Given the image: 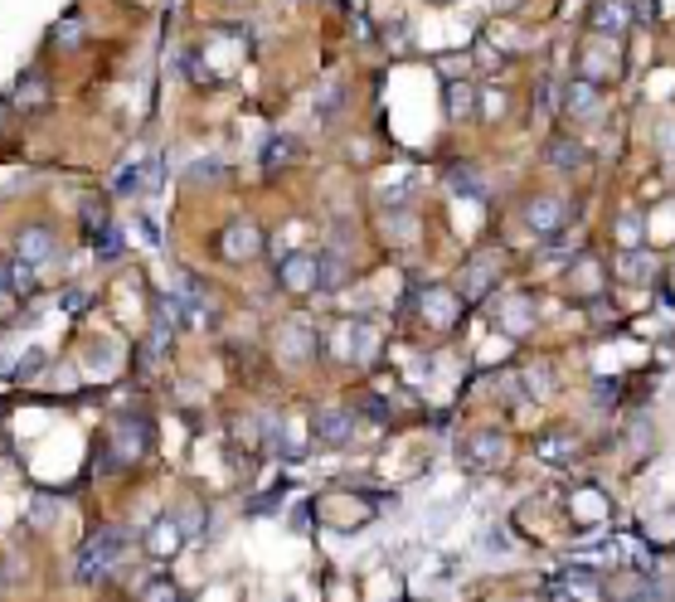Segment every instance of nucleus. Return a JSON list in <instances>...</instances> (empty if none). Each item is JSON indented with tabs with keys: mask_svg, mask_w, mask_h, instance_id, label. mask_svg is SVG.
<instances>
[{
	"mask_svg": "<svg viewBox=\"0 0 675 602\" xmlns=\"http://www.w3.org/2000/svg\"><path fill=\"white\" fill-rule=\"evenodd\" d=\"M126 554V529H97V535L78 549V583H103Z\"/></svg>",
	"mask_w": 675,
	"mask_h": 602,
	"instance_id": "f257e3e1",
	"label": "nucleus"
},
{
	"mask_svg": "<svg viewBox=\"0 0 675 602\" xmlns=\"http://www.w3.org/2000/svg\"><path fill=\"white\" fill-rule=\"evenodd\" d=\"M418 316H423L432 331H452L457 316H462V297H457V291H447V287L418 291Z\"/></svg>",
	"mask_w": 675,
	"mask_h": 602,
	"instance_id": "f03ea898",
	"label": "nucleus"
},
{
	"mask_svg": "<svg viewBox=\"0 0 675 602\" xmlns=\"http://www.w3.org/2000/svg\"><path fill=\"white\" fill-rule=\"evenodd\" d=\"M569 214H573V204L564 200V194H540V200H530L525 223L534 233H559L569 223Z\"/></svg>",
	"mask_w": 675,
	"mask_h": 602,
	"instance_id": "7ed1b4c3",
	"label": "nucleus"
},
{
	"mask_svg": "<svg viewBox=\"0 0 675 602\" xmlns=\"http://www.w3.org/2000/svg\"><path fill=\"white\" fill-rule=\"evenodd\" d=\"M219 253L229 258V262H248V258H258L263 253V229L258 223H229L219 238Z\"/></svg>",
	"mask_w": 675,
	"mask_h": 602,
	"instance_id": "20e7f679",
	"label": "nucleus"
},
{
	"mask_svg": "<svg viewBox=\"0 0 675 602\" xmlns=\"http://www.w3.org/2000/svg\"><path fill=\"white\" fill-rule=\"evenodd\" d=\"M146 442H151V428H146V418H132V413H122L117 423H112V447H117V457L122 461H136L146 452Z\"/></svg>",
	"mask_w": 675,
	"mask_h": 602,
	"instance_id": "39448f33",
	"label": "nucleus"
},
{
	"mask_svg": "<svg viewBox=\"0 0 675 602\" xmlns=\"http://www.w3.org/2000/svg\"><path fill=\"white\" fill-rule=\"evenodd\" d=\"M277 282H283L287 291H297V297L316 291V253H287L283 262H277Z\"/></svg>",
	"mask_w": 675,
	"mask_h": 602,
	"instance_id": "423d86ee",
	"label": "nucleus"
},
{
	"mask_svg": "<svg viewBox=\"0 0 675 602\" xmlns=\"http://www.w3.org/2000/svg\"><path fill=\"white\" fill-rule=\"evenodd\" d=\"M297 161H302V142H297V136H287V132L267 136L263 151H258L263 175H277V171H287V165H297Z\"/></svg>",
	"mask_w": 675,
	"mask_h": 602,
	"instance_id": "0eeeda50",
	"label": "nucleus"
},
{
	"mask_svg": "<svg viewBox=\"0 0 675 602\" xmlns=\"http://www.w3.org/2000/svg\"><path fill=\"white\" fill-rule=\"evenodd\" d=\"M602 39H608V35H602ZM617 74H622V49H617V39H608V44H598V49L583 54V78H593L598 88L608 78H617Z\"/></svg>",
	"mask_w": 675,
	"mask_h": 602,
	"instance_id": "6e6552de",
	"label": "nucleus"
},
{
	"mask_svg": "<svg viewBox=\"0 0 675 602\" xmlns=\"http://www.w3.org/2000/svg\"><path fill=\"white\" fill-rule=\"evenodd\" d=\"M316 438L326 447L350 442V438H355V413H350V409H321L316 413Z\"/></svg>",
	"mask_w": 675,
	"mask_h": 602,
	"instance_id": "1a4fd4ad",
	"label": "nucleus"
},
{
	"mask_svg": "<svg viewBox=\"0 0 675 602\" xmlns=\"http://www.w3.org/2000/svg\"><path fill=\"white\" fill-rule=\"evenodd\" d=\"M462 457H467V467L491 471V467H501V461H505V438H501V432H476Z\"/></svg>",
	"mask_w": 675,
	"mask_h": 602,
	"instance_id": "9d476101",
	"label": "nucleus"
},
{
	"mask_svg": "<svg viewBox=\"0 0 675 602\" xmlns=\"http://www.w3.org/2000/svg\"><path fill=\"white\" fill-rule=\"evenodd\" d=\"M54 253V229H45V223H30V229H20L15 238V258H25L30 268H39Z\"/></svg>",
	"mask_w": 675,
	"mask_h": 602,
	"instance_id": "9b49d317",
	"label": "nucleus"
},
{
	"mask_svg": "<svg viewBox=\"0 0 675 602\" xmlns=\"http://www.w3.org/2000/svg\"><path fill=\"white\" fill-rule=\"evenodd\" d=\"M486 291H496V268H491L486 258H476V262H467V272H462L457 297H462V301H481Z\"/></svg>",
	"mask_w": 675,
	"mask_h": 602,
	"instance_id": "f8f14e48",
	"label": "nucleus"
},
{
	"mask_svg": "<svg viewBox=\"0 0 675 602\" xmlns=\"http://www.w3.org/2000/svg\"><path fill=\"white\" fill-rule=\"evenodd\" d=\"M316 355V331L306 326V321H292L283 326V360L287 365H297V360H312Z\"/></svg>",
	"mask_w": 675,
	"mask_h": 602,
	"instance_id": "ddd939ff",
	"label": "nucleus"
},
{
	"mask_svg": "<svg viewBox=\"0 0 675 602\" xmlns=\"http://www.w3.org/2000/svg\"><path fill=\"white\" fill-rule=\"evenodd\" d=\"M627 25H631V5H627V0H598V5H593V30L598 35L617 39Z\"/></svg>",
	"mask_w": 675,
	"mask_h": 602,
	"instance_id": "4468645a",
	"label": "nucleus"
},
{
	"mask_svg": "<svg viewBox=\"0 0 675 602\" xmlns=\"http://www.w3.org/2000/svg\"><path fill=\"white\" fill-rule=\"evenodd\" d=\"M350 277V262L341 253H316V291H341Z\"/></svg>",
	"mask_w": 675,
	"mask_h": 602,
	"instance_id": "2eb2a0df",
	"label": "nucleus"
},
{
	"mask_svg": "<svg viewBox=\"0 0 675 602\" xmlns=\"http://www.w3.org/2000/svg\"><path fill=\"white\" fill-rule=\"evenodd\" d=\"M569 112H579V117H588V112H598V83L593 78H573L569 83Z\"/></svg>",
	"mask_w": 675,
	"mask_h": 602,
	"instance_id": "dca6fc26",
	"label": "nucleus"
},
{
	"mask_svg": "<svg viewBox=\"0 0 675 602\" xmlns=\"http://www.w3.org/2000/svg\"><path fill=\"white\" fill-rule=\"evenodd\" d=\"M501 316H505V331H511V335H525L534 326V306L525 297H511V301L501 306Z\"/></svg>",
	"mask_w": 675,
	"mask_h": 602,
	"instance_id": "f3484780",
	"label": "nucleus"
},
{
	"mask_svg": "<svg viewBox=\"0 0 675 602\" xmlns=\"http://www.w3.org/2000/svg\"><path fill=\"white\" fill-rule=\"evenodd\" d=\"M45 103H49V83L39 74H25L15 88V107H45Z\"/></svg>",
	"mask_w": 675,
	"mask_h": 602,
	"instance_id": "a211bd4d",
	"label": "nucleus"
},
{
	"mask_svg": "<svg viewBox=\"0 0 675 602\" xmlns=\"http://www.w3.org/2000/svg\"><path fill=\"white\" fill-rule=\"evenodd\" d=\"M5 282H10V297H25V291H35V268L25 258H10L5 262Z\"/></svg>",
	"mask_w": 675,
	"mask_h": 602,
	"instance_id": "6ab92c4d",
	"label": "nucleus"
},
{
	"mask_svg": "<svg viewBox=\"0 0 675 602\" xmlns=\"http://www.w3.org/2000/svg\"><path fill=\"white\" fill-rule=\"evenodd\" d=\"M175 544H185V535H180V525H175V520H161L156 529H151L146 549H151V554H171Z\"/></svg>",
	"mask_w": 675,
	"mask_h": 602,
	"instance_id": "aec40b11",
	"label": "nucleus"
},
{
	"mask_svg": "<svg viewBox=\"0 0 675 602\" xmlns=\"http://www.w3.org/2000/svg\"><path fill=\"white\" fill-rule=\"evenodd\" d=\"M447 185H452L457 194H472V200H481V194H486V185L476 180L472 165H452V171H447Z\"/></svg>",
	"mask_w": 675,
	"mask_h": 602,
	"instance_id": "412c9836",
	"label": "nucleus"
},
{
	"mask_svg": "<svg viewBox=\"0 0 675 602\" xmlns=\"http://www.w3.org/2000/svg\"><path fill=\"white\" fill-rule=\"evenodd\" d=\"M409 194H413V175H403V171H399V180H393V185H384V190H379V204L399 209L403 200H409Z\"/></svg>",
	"mask_w": 675,
	"mask_h": 602,
	"instance_id": "4be33fe9",
	"label": "nucleus"
},
{
	"mask_svg": "<svg viewBox=\"0 0 675 602\" xmlns=\"http://www.w3.org/2000/svg\"><path fill=\"white\" fill-rule=\"evenodd\" d=\"M472 83H447V112H457V117H467L472 112Z\"/></svg>",
	"mask_w": 675,
	"mask_h": 602,
	"instance_id": "5701e85b",
	"label": "nucleus"
},
{
	"mask_svg": "<svg viewBox=\"0 0 675 602\" xmlns=\"http://www.w3.org/2000/svg\"><path fill=\"white\" fill-rule=\"evenodd\" d=\"M550 161L564 165V171H573V165H583V146L579 142H554L550 146Z\"/></svg>",
	"mask_w": 675,
	"mask_h": 602,
	"instance_id": "b1692460",
	"label": "nucleus"
},
{
	"mask_svg": "<svg viewBox=\"0 0 675 602\" xmlns=\"http://www.w3.org/2000/svg\"><path fill=\"white\" fill-rule=\"evenodd\" d=\"M78 39H83V20L78 15H64L59 30H54V44H78Z\"/></svg>",
	"mask_w": 675,
	"mask_h": 602,
	"instance_id": "393cba45",
	"label": "nucleus"
},
{
	"mask_svg": "<svg viewBox=\"0 0 675 602\" xmlns=\"http://www.w3.org/2000/svg\"><path fill=\"white\" fill-rule=\"evenodd\" d=\"M544 457H550V461H569L573 457V442L554 432V438H544Z\"/></svg>",
	"mask_w": 675,
	"mask_h": 602,
	"instance_id": "a878e982",
	"label": "nucleus"
},
{
	"mask_svg": "<svg viewBox=\"0 0 675 602\" xmlns=\"http://www.w3.org/2000/svg\"><path fill=\"white\" fill-rule=\"evenodd\" d=\"M646 272H651V258H646V253H627L622 258V277H646Z\"/></svg>",
	"mask_w": 675,
	"mask_h": 602,
	"instance_id": "bb28decb",
	"label": "nucleus"
},
{
	"mask_svg": "<svg viewBox=\"0 0 675 602\" xmlns=\"http://www.w3.org/2000/svg\"><path fill=\"white\" fill-rule=\"evenodd\" d=\"M54 510H59V506H54L49 496H35V500H30V520H39V525L54 520Z\"/></svg>",
	"mask_w": 675,
	"mask_h": 602,
	"instance_id": "cd10ccee",
	"label": "nucleus"
},
{
	"mask_svg": "<svg viewBox=\"0 0 675 602\" xmlns=\"http://www.w3.org/2000/svg\"><path fill=\"white\" fill-rule=\"evenodd\" d=\"M39 365H45V355H39V350H30V355H20V380H35V374H39Z\"/></svg>",
	"mask_w": 675,
	"mask_h": 602,
	"instance_id": "c85d7f7f",
	"label": "nucleus"
},
{
	"mask_svg": "<svg viewBox=\"0 0 675 602\" xmlns=\"http://www.w3.org/2000/svg\"><path fill=\"white\" fill-rule=\"evenodd\" d=\"M142 597H175V583H165V578H151V583H142Z\"/></svg>",
	"mask_w": 675,
	"mask_h": 602,
	"instance_id": "c756f323",
	"label": "nucleus"
},
{
	"mask_svg": "<svg viewBox=\"0 0 675 602\" xmlns=\"http://www.w3.org/2000/svg\"><path fill=\"white\" fill-rule=\"evenodd\" d=\"M59 306H64V311H83V306H88V291H83V287L64 291V297H59Z\"/></svg>",
	"mask_w": 675,
	"mask_h": 602,
	"instance_id": "7c9ffc66",
	"label": "nucleus"
},
{
	"mask_svg": "<svg viewBox=\"0 0 675 602\" xmlns=\"http://www.w3.org/2000/svg\"><path fill=\"white\" fill-rule=\"evenodd\" d=\"M631 20H637V25H656V0H637V10H631Z\"/></svg>",
	"mask_w": 675,
	"mask_h": 602,
	"instance_id": "2f4dec72",
	"label": "nucleus"
},
{
	"mask_svg": "<svg viewBox=\"0 0 675 602\" xmlns=\"http://www.w3.org/2000/svg\"><path fill=\"white\" fill-rule=\"evenodd\" d=\"M219 171H223V161H200V165H190V175H194V180H214Z\"/></svg>",
	"mask_w": 675,
	"mask_h": 602,
	"instance_id": "473e14b6",
	"label": "nucleus"
},
{
	"mask_svg": "<svg viewBox=\"0 0 675 602\" xmlns=\"http://www.w3.org/2000/svg\"><path fill=\"white\" fill-rule=\"evenodd\" d=\"M481 544H486V549H511V539H505L501 529H486V535H481Z\"/></svg>",
	"mask_w": 675,
	"mask_h": 602,
	"instance_id": "72a5a7b5",
	"label": "nucleus"
},
{
	"mask_svg": "<svg viewBox=\"0 0 675 602\" xmlns=\"http://www.w3.org/2000/svg\"><path fill=\"white\" fill-rule=\"evenodd\" d=\"M370 418H379V423H384V418H389V403H384V399H370Z\"/></svg>",
	"mask_w": 675,
	"mask_h": 602,
	"instance_id": "f704fd0d",
	"label": "nucleus"
},
{
	"mask_svg": "<svg viewBox=\"0 0 675 602\" xmlns=\"http://www.w3.org/2000/svg\"><path fill=\"white\" fill-rule=\"evenodd\" d=\"M491 5H496V10H515L520 0H491Z\"/></svg>",
	"mask_w": 675,
	"mask_h": 602,
	"instance_id": "c9c22d12",
	"label": "nucleus"
},
{
	"mask_svg": "<svg viewBox=\"0 0 675 602\" xmlns=\"http://www.w3.org/2000/svg\"><path fill=\"white\" fill-rule=\"evenodd\" d=\"M0 587H5V578H0Z\"/></svg>",
	"mask_w": 675,
	"mask_h": 602,
	"instance_id": "e433bc0d",
	"label": "nucleus"
}]
</instances>
